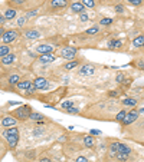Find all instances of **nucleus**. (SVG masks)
Segmentation results:
<instances>
[{
	"instance_id": "473e14b6",
	"label": "nucleus",
	"mask_w": 144,
	"mask_h": 162,
	"mask_svg": "<svg viewBox=\"0 0 144 162\" xmlns=\"http://www.w3.org/2000/svg\"><path fill=\"white\" fill-rule=\"evenodd\" d=\"M127 1H130V3L134 4V6H140V4L143 3V0H127Z\"/></svg>"
},
{
	"instance_id": "f3484780",
	"label": "nucleus",
	"mask_w": 144,
	"mask_h": 162,
	"mask_svg": "<svg viewBox=\"0 0 144 162\" xmlns=\"http://www.w3.org/2000/svg\"><path fill=\"white\" fill-rule=\"evenodd\" d=\"M10 46H7V44H1L0 46V56L3 57V56H6V55H9L10 53Z\"/></svg>"
},
{
	"instance_id": "4c0bfd02",
	"label": "nucleus",
	"mask_w": 144,
	"mask_h": 162,
	"mask_svg": "<svg viewBox=\"0 0 144 162\" xmlns=\"http://www.w3.org/2000/svg\"><path fill=\"white\" fill-rule=\"evenodd\" d=\"M69 113H78V108H73V106H71V108H68L66 109Z\"/></svg>"
},
{
	"instance_id": "2eb2a0df",
	"label": "nucleus",
	"mask_w": 144,
	"mask_h": 162,
	"mask_svg": "<svg viewBox=\"0 0 144 162\" xmlns=\"http://www.w3.org/2000/svg\"><path fill=\"white\" fill-rule=\"evenodd\" d=\"M26 38L28 39H37V38H40V33L37 30H28L26 32Z\"/></svg>"
},
{
	"instance_id": "423d86ee",
	"label": "nucleus",
	"mask_w": 144,
	"mask_h": 162,
	"mask_svg": "<svg viewBox=\"0 0 144 162\" xmlns=\"http://www.w3.org/2000/svg\"><path fill=\"white\" fill-rule=\"evenodd\" d=\"M33 86H35L36 89L43 90V89H46V87L49 86V83H48V81H46L45 78H36L35 82H33Z\"/></svg>"
},
{
	"instance_id": "f8f14e48",
	"label": "nucleus",
	"mask_w": 144,
	"mask_h": 162,
	"mask_svg": "<svg viewBox=\"0 0 144 162\" xmlns=\"http://www.w3.org/2000/svg\"><path fill=\"white\" fill-rule=\"evenodd\" d=\"M15 59H16V56L12 55V53H9V55H6V56L1 57V63H3V65H10V63L15 62Z\"/></svg>"
},
{
	"instance_id": "49530a36",
	"label": "nucleus",
	"mask_w": 144,
	"mask_h": 162,
	"mask_svg": "<svg viewBox=\"0 0 144 162\" xmlns=\"http://www.w3.org/2000/svg\"><path fill=\"white\" fill-rule=\"evenodd\" d=\"M138 112H140V113H141V115H144V108H141V109H140V111H138Z\"/></svg>"
},
{
	"instance_id": "cd10ccee",
	"label": "nucleus",
	"mask_w": 144,
	"mask_h": 162,
	"mask_svg": "<svg viewBox=\"0 0 144 162\" xmlns=\"http://www.w3.org/2000/svg\"><path fill=\"white\" fill-rule=\"evenodd\" d=\"M98 32H100V27H97V26H95V27L88 29V30H87V35H89V36H91V35H97Z\"/></svg>"
},
{
	"instance_id": "39448f33",
	"label": "nucleus",
	"mask_w": 144,
	"mask_h": 162,
	"mask_svg": "<svg viewBox=\"0 0 144 162\" xmlns=\"http://www.w3.org/2000/svg\"><path fill=\"white\" fill-rule=\"evenodd\" d=\"M138 113H140L138 111H131L130 113H127L125 119L123 121V125H130V123H133V122L138 118Z\"/></svg>"
},
{
	"instance_id": "393cba45",
	"label": "nucleus",
	"mask_w": 144,
	"mask_h": 162,
	"mask_svg": "<svg viewBox=\"0 0 144 162\" xmlns=\"http://www.w3.org/2000/svg\"><path fill=\"white\" fill-rule=\"evenodd\" d=\"M125 116H127V112H125V111H120V112L117 113V116H115V121L123 122L125 119Z\"/></svg>"
},
{
	"instance_id": "4468645a",
	"label": "nucleus",
	"mask_w": 144,
	"mask_h": 162,
	"mask_svg": "<svg viewBox=\"0 0 144 162\" xmlns=\"http://www.w3.org/2000/svg\"><path fill=\"white\" fill-rule=\"evenodd\" d=\"M30 86H32V82L30 81H23V82H19L17 83V87L22 89V90H28Z\"/></svg>"
},
{
	"instance_id": "e433bc0d",
	"label": "nucleus",
	"mask_w": 144,
	"mask_h": 162,
	"mask_svg": "<svg viewBox=\"0 0 144 162\" xmlns=\"http://www.w3.org/2000/svg\"><path fill=\"white\" fill-rule=\"evenodd\" d=\"M123 81H124V75H123V73H118V75H117V82H118V83H123Z\"/></svg>"
},
{
	"instance_id": "6ab92c4d",
	"label": "nucleus",
	"mask_w": 144,
	"mask_h": 162,
	"mask_svg": "<svg viewBox=\"0 0 144 162\" xmlns=\"http://www.w3.org/2000/svg\"><path fill=\"white\" fill-rule=\"evenodd\" d=\"M133 46L136 47H140V46H144V36H138L133 40Z\"/></svg>"
},
{
	"instance_id": "de8ad7c7",
	"label": "nucleus",
	"mask_w": 144,
	"mask_h": 162,
	"mask_svg": "<svg viewBox=\"0 0 144 162\" xmlns=\"http://www.w3.org/2000/svg\"><path fill=\"white\" fill-rule=\"evenodd\" d=\"M13 1H15V3H22L23 0H13Z\"/></svg>"
},
{
	"instance_id": "09e8293b",
	"label": "nucleus",
	"mask_w": 144,
	"mask_h": 162,
	"mask_svg": "<svg viewBox=\"0 0 144 162\" xmlns=\"http://www.w3.org/2000/svg\"><path fill=\"white\" fill-rule=\"evenodd\" d=\"M140 68H141V69H144V63H140Z\"/></svg>"
},
{
	"instance_id": "72a5a7b5",
	"label": "nucleus",
	"mask_w": 144,
	"mask_h": 162,
	"mask_svg": "<svg viewBox=\"0 0 144 162\" xmlns=\"http://www.w3.org/2000/svg\"><path fill=\"white\" fill-rule=\"evenodd\" d=\"M36 14H37V12H36V10H30V12L26 14V17H29V19H30V17H35Z\"/></svg>"
},
{
	"instance_id": "20e7f679",
	"label": "nucleus",
	"mask_w": 144,
	"mask_h": 162,
	"mask_svg": "<svg viewBox=\"0 0 144 162\" xmlns=\"http://www.w3.org/2000/svg\"><path fill=\"white\" fill-rule=\"evenodd\" d=\"M61 55H62L64 59L71 60V59L75 57V55H76V49H75V47H65V49L61 52Z\"/></svg>"
},
{
	"instance_id": "bb28decb",
	"label": "nucleus",
	"mask_w": 144,
	"mask_h": 162,
	"mask_svg": "<svg viewBox=\"0 0 144 162\" xmlns=\"http://www.w3.org/2000/svg\"><path fill=\"white\" fill-rule=\"evenodd\" d=\"M82 3H84V6L85 7H95V1L94 0H82Z\"/></svg>"
},
{
	"instance_id": "37998d69",
	"label": "nucleus",
	"mask_w": 144,
	"mask_h": 162,
	"mask_svg": "<svg viewBox=\"0 0 144 162\" xmlns=\"http://www.w3.org/2000/svg\"><path fill=\"white\" fill-rule=\"evenodd\" d=\"M91 135H101V132L97 131V129H92V131H91Z\"/></svg>"
},
{
	"instance_id": "9d476101",
	"label": "nucleus",
	"mask_w": 144,
	"mask_h": 162,
	"mask_svg": "<svg viewBox=\"0 0 144 162\" xmlns=\"http://www.w3.org/2000/svg\"><path fill=\"white\" fill-rule=\"evenodd\" d=\"M36 50H37L40 55H43V53H51V52L53 50V47H52L51 44H40V46L36 47Z\"/></svg>"
},
{
	"instance_id": "7c9ffc66",
	"label": "nucleus",
	"mask_w": 144,
	"mask_h": 162,
	"mask_svg": "<svg viewBox=\"0 0 144 162\" xmlns=\"http://www.w3.org/2000/svg\"><path fill=\"white\" fill-rule=\"evenodd\" d=\"M127 157H128V155H127V154H124V152H118V154H117V158H118L120 161H125V159H127Z\"/></svg>"
},
{
	"instance_id": "1a4fd4ad",
	"label": "nucleus",
	"mask_w": 144,
	"mask_h": 162,
	"mask_svg": "<svg viewBox=\"0 0 144 162\" xmlns=\"http://www.w3.org/2000/svg\"><path fill=\"white\" fill-rule=\"evenodd\" d=\"M71 9H72L73 13H84L85 6H84L82 1H73V3L71 4Z\"/></svg>"
},
{
	"instance_id": "b1692460",
	"label": "nucleus",
	"mask_w": 144,
	"mask_h": 162,
	"mask_svg": "<svg viewBox=\"0 0 144 162\" xmlns=\"http://www.w3.org/2000/svg\"><path fill=\"white\" fill-rule=\"evenodd\" d=\"M121 42L120 40H109L108 42V47H111V49H117V47H121Z\"/></svg>"
},
{
	"instance_id": "dca6fc26",
	"label": "nucleus",
	"mask_w": 144,
	"mask_h": 162,
	"mask_svg": "<svg viewBox=\"0 0 144 162\" xmlns=\"http://www.w3.org/2000/svg\"><path fill=\"white\" fill-rule=\"evenodd\" d=\"M30 119H32V121H36V122H40V123L45 121L43 115H40V113H37V112H32V113H30Z\"/></svg>"
},
{
	"instance_id": "c756f323",
	"label": "nucleus",
	"mask_w": 144,
	"mask_h": 162,
	"mask_svg": "<svg viewBox=\"0 0 144 162\" xmlns=\"http://www.w3.org/2000/svg\"><path fill=\"white\" fill-rule=\"evenodd\" d=\"M111 23H112V19H109V17L102 19V20L100 22V25H102V26H108V25H111Z\"/></svg>"
},
{
	"instance_id": "79ce46f5",
	"label": "nucleus",
	"mask_w": 144,
	"mask_h": 162,
	"mask_svg": "<svg viewBox=\"0 0 144 162\" xmlns=\"http://www.w3.org/2000/svg\"><path fill=\"white\" fill-rule=\"evenodd\" d=\"M7 105H9V106H13V105H20V103H19V102H13V100H9Z\"/></svg>"
},
{
	"instance_id": "0eeeda50",
	"label": "nucleus",
	"mask_w": 144,
	"mask_h": 162,
	"mask_svg": "<svg viewBox=\"0 0 144 162\" xmlns=\"http://www.w3.org/2000/svg\"><path fill=\"white\" fill-rule=\"evenodd\" d=\"M79 73H81V75H85V76L94 75V73H95V68L91 66V65H84V66L79 69Z\"/></svg>"
},
{
	"instance_id": "a211bd4d",
	"label": "nucleus",
	"mask_w": 144,
	"mask_h": 162,
	"mask_svg": "<svg viewBox=\"0 0 144 162\" xmlns=\"http://www.w3.org/2000/svg\"><path fill=\"white\" fill-rule=\"evenodd\" d=\"M118 142H114V144H111V146H109V155L111 157H114V155H117L118 154Z\"/></svg>"
},
{
	"instance_id": "2f4dec72",
	"label": "nucleus",
	"mask_w": 144,
	"mask_h": 162,
	"mask_svg": "<svg viewBox=\"0 0 144 162\" xmlns=\"http://www.w3.org/2000/svg\"><path fill=\"white\" fill-rule=\"evenodd\" d=\"M72 105H73V103H72L71 100H66V102L62 103V108H64V109H68V108H71Z\"/></svg>"
},
{
	"instance_id": "ea45409f",
	"label": "nucleus",
	"mask_w": 144,
	"mask_h": 162,
	"mask_svg": "<svg viewBox=\"0 0 144 162\" xmlns=\"http://www.w3.org/2000/svg\"><path fill=\"white\" fill-rule=\"evenodd\" d=\"M76 162H88V159H87L85 157H78V158H76Z\"/></svg>"
},
{
	"instance_id": "412c9836",
	"label": "nucleus",
	"mask_w": 144,
	"mask_h": 162,
	"mask_svg": "<svg viewBox=\"0 0 144 162\" xmlns=\"http://www.w3.org/2000/svg\"><path fill=\"white\" fill-rule=\"evenodd\" d=\"M84 144H85V146L92 148V146H94V138H92V136H85V138H84Z\"/></svg>"
},
{
	"instance_id": "6e6552de",
	"label": "nucleus",
	"mask_w": 144,
	"mask_h": 162,
	"mask_svg": "<svg viewBox=\"0 0 144 162\" xmlns=\"http://www.w3.org/2000/svg\"><path fill=\"white\" fill-rule=\"evenodd\" d=\"M55 59H56V56L55 55H51V53H43V55L39 56V62L40 63H51Z\"/></svg>"
},
{
	"instance_id": "4be33fe9",
	"label": "nucleus",
	"mask_w": 144,
	"mask_h": 162,
	"mask_svg": "<svg viewBox=\"0 0 144 162\" xmlns=\"http://www.w3.org/2000/svg\"><path fill=\"white\" fill-rule=\"evenodd\" d=\"M123 103H124V105H127V106H136V105H137V100H136V99H133V98H127V99H124V100H123Z\"/></svg>"
},
{
	"instance_id": "c03bdc74",
	"label": "nucleus",
	"mask_w": 144,
	"mask_h": 162,
	"mask_svg": "<svg viewBox=\"0 0 144 162\" xmlns=\"http://www.w3.org/2000/svg\"><path fill=\"white\" fill-rule=\"evenodd\" d=\"M108 95H109V96H117V95H118V93H117V92H115V90H111V92H109V93H108Z\"/></svg>"
},
{
	"instance_id": "9b49d317",
	"label": "nucleus",
	"mask_w": 144,
	"mask_h": 162,
	"mask_svg": "<svg viewBox=\"0 0 144 162\" xmlns=\"http://www.w3.org/2000/svg\"><path fill=\"white\" fill-rule=\"evenodd\" d=\"M13 125H16V119H13L10 116H4L1 119V126L3 128H9V126H13Z\"/></svg>"
},
{
	"instance_id": "ddd939ff",
	"label": "nucleus",
	"mask_w": 144,
	"mask_h": 162,
	"mask_svg": "<svg viewBox=\"0 0 144 162\" xmlns=\"http://www.w3.org/2000/svg\"><path fill=\"white\" fill-rule=\"evenodd\" d=\"M51 4H52V7H55V9H58V7H65V6L68 4V0H52Z\"/></svg>"
},
{
	"instance_id": "f704fd0d",
	"label": "nucleus",
	"mask_w": 144,
	"mask_h": 162,
	"mask_svg": "<svg viewBox=\"0 0 144 162\" xmlns=\"http://www.w3.org/2000/svg\"><path fill=\"white\" fill-rule=\"evenodd\" d=\"M88 19H89V16H88L85 12H84V13H81V20H82V22H87Z\"/></svg>"
},
{
	"instance_id": "a18cd8bd",
	"label": "nucleus",
	"mask_w": 144,
	"mask_h": 162,
	"mask_svg": "<svg viewBox=\"0 0 144 162\" xmlns=\"http://www.w3.org/2000/svg\"><path fill=\"white\" fill-rule=\"evenodd\" d=\"M4 19H6V17H4V16H1V17H0V23H1V25H3V23H4Z\"/></svg>"
},
{
	"instance_id": "58836bf2",
	"label": "nucleus",
	"mask_w": 144,
	"mask_h": 162,
	"mask_svg": "<svg viewBox=\"0 0 144 162\" xmlns=\"http://www.w3.org/2000/svg\"><path fill=\"white\" fill-rule=\"evenodd\" d=\"M25 20H26V17H20V19H17V26H23Z\"/></svg>"
},
{
	"instance_id": "c85d7f7f",
	"label": "nucleus",
	"mask_w": 144,
	"mask_h": 162,
	"mask_svg": "<svg viewBox=\"0 0 144 162\" xmlns=\"http://www.w3.org/2000/svg\"><path fill=\"white\" fill-rule=\"evenodd\" d=\"M76 66H78V62H69V63L65 65V69H66V70H71V69L76 68Z\"/></svg>"
},
{
	"instance_id": "7ed1b4c3",
	"label": "nucleus",
	"mask_w": 144,
	"mask_h": 162,
	"mask_svg": "<svg viewBox=\"0 0 144 162\" xmlns=\"http://www.w3.org/2000/svg\"><path fill=\"white\" fill-rule=\"evenodd\" d=\"M16 36H17V33L15 32V30H7V32H4L3 33V36H1V40L4 44H7V43H12V42L16 39Z\"/></svg>"
},
{
	"instance_id": "c9c22d12",
	"label": "nucleus",
	"mask_w": 144,
	"mask_h": 162,
	"mask_svg": "<svg viewBox=\"0 0 144 162\" xmlns=\"http://www.w3.org/2000/svg\"><path fill=\"white\" fill-rule=\"evenodd\" d=\"M35 86H30V87H29V89H28V90H25V92H26V95H32V93H35Z\"/></svg>"
},
{
	"instance_id": "f257e3e1",
	"label": "nucleus",
	"mask_w": 144,
	"mask_h": 162,
	"mask_svg": "<svg viewBox=\"0 0 144 162\" xmlns=\"http://www.w3.org/2000/svg\"><path fill=\"white\" fill-rule=\"evenodd\" d=\"M4 138L9 144V146L13 149L16 148L17 145V141H19V129L17 128H10V129H6L4 131Z\"/></svg>"
},
{
	"instance_id": "f03ea898",
	"label": "nucleus",
	"mask_w": 144,
	"mask_h": 162,
	"mask_svg": "<svg viewBox=\"0 0 144 162\" xmlns=\"http://www.w3.org/2000/svg\"><path fill=\"white\" fill-rule=\"evenodd\" d=\"M30 109L28 108V106H20L19 109H16L15 112H13V115L15 116H17L19 119H26V118H30Z\"/></svg>"
},
{
	"instance_id": "aec40b11",
	"label": "nucleus",
	"mask_w": 144,
	"mask_h": 162,
	"mask_svg": "<svg viewBox=\"0 0 144 162\" xmlns=\"http://www.w3.org/2000/svg\"><path fill=\"white\" fill-rule=\"evenodd\" d=\"M15 16H16V10H15V9H7V10L4 12V17H6V19H9V20H10V19H13Z\"/></svg>"
},
{
	"instance_id": "a19ab883",
	"label": "nucleus",
	"mask_w": 144,
	"mask_h": 162,
	"mask_svg": "<svg viewBox=\"0 0 144 162\" xmlns=\"http://www.w3.org/2000/svg\"><path fill=\"white\" fill-rule=\"evenodd\" d=\"M115 10H117L118 13H123V12H124V7H123V6H117V7H115Z\"/></svg>"
},
{
	"instance_id": "5701e85b",
	"label": "nucleus",
	"mask_w": 144,
	"mask_h": 162,
	"mask_svg": "<svg viewBox=\"0 0 144 162\" xmlns=\"http://www.w3.org/2000/svg\"><path fill=\"white\" fill-rule=\"evenodd\" d=\"M118 152H124V154H127V155H128V154L131 152V149H130L127 145H124V144H120V145H118Z\"/></svg>"
},
{
	"instance_id": "a878e982",
	"label": "nucleus",
	"mask_w": 144,
	"mask_h": 162,
	"mask_svg": "<svg viewBox=\"0 0 144 162\" xmlns=\"http://www.w3.org/2000/svg\"><path fill=\"white\" fill-rule=\"evenodd\" d=\"M19 82H20V78H19L17 75H12V76L9 78V83H10V85H17Z\"/></svg>"
}]
</instances>
